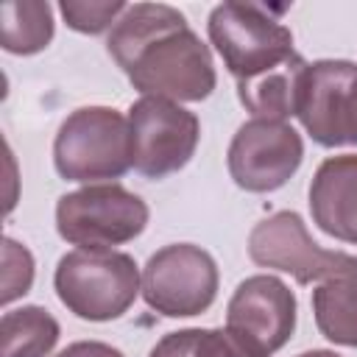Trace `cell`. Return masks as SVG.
<instances>
[{
	"label": "cell",
	"instance_id": "cell-6",
	"mask_svg": "<svg viewBox=\"0 0 357 357\" xmlns=\"http://www.w3.org/2000/svg\"><path fill=\"white\" fill-rule=\"evenodd\" d=\"M218 262L192 243H170L148 257L142 268V298L165 318H192L218 298Z\"/></svg>",
	"mask_w": 357,
	"mask_h": 357
},
{
	"label": "cell",
	"instance_id": "cell-11",
	"mask_svg": "<svg viewBox=\"0 0 357 357\" xmlns=\"http://www.w3.org/2000/svg\"><path fill=\"white\" fill-rule=\"evenodd\" d=\"M296 315V293L273 273L243 279L226 304V326L245 335L268 354L279 351L293 337Z\"/></svg>",
	"mask_w": 357,
	"mask_h": 357
},
{
	"label": "cell",
	"instance_id": "cell-22",
	"mask_svg": "<svg viewBox=\"0 0 357 357\" xmlns=\"http://www.w3.org/2000/svg\"><path fill=\"white\" fill-rule=\"evenodd\" d=\"M343 276H349V279H357V254H351V259H349V268H346V273Z\"/></svg>",
	"mask_w": 357,
	"mask_h": 357
},
{
	"label": "cell",
	"instance_id": "cell-17",
	"mask_svg": "<svg viewBox=\"0 0 357 357\" xmlns=\"http://www.w3.org/2000/svg\"><path fill=\"white\" fill-rule=\"evenodd\" d=\"M3 357H47L61 335L59 321L39 304L6 310L0 318Z\"/></svg>",
	"mask_w": 357,
	"mask_h": 357
},
{
	"label": "cell",
	"instance_id": "cell-20",
	"mask_svg": "<svg viewBox=\"0 0 357 357\" xmlns=\"http://www.w3.org/2000/svg\"><path fill=\"white\" fill-rule=\"evenodd\" d=\"M56 357H126V354L103 340H75L67 349H61Z\"/></svg>",
	"mask_w": 357,
	"mask_h": 357
},
{
	"label": "cell",
	"instance_id": "cell-18",
	"mask_svg": "<svg viewBox=\"0 0 357 357\" xmlns=\"http://www.w3.org/2000/svg\"><path fill=\"white\" fill-rule=\"evenodd\" d=\"M126 8L128 3L123 0H61L59 3V11L67 28L78 33H89V36L112 31Z\"/></svg>",
	"mask_w": 357,
	"mask_h": 357
},
{
	"label": "cell",
	"instance_id": "cell-5",
	"mask_svg": "<svg viewBox=\"0 0 357 357\" xmlns=\"http://www.w3.org/2000/svg\"><path fill=\"white\" fill-rule=\"evenodd\" d=\"M148 204L123 184H86L56 201V231L61 240L89 251L131 243L148 226Z\"/></svg>",
	"mask_w": 357,
	"mask_h": 357
},
{
	"label": "cell",
	"instance_id": "cell-8",
	"mask_svg": "<svg viewBox=\"0 0 357 357\" xmlns=\"http://www.w3.org/2000/svg\"><path fill=\"white\" fill-rule=\"evenodd\" d=\"M248 257L259 268L290 273L298 284L326 282L346 273L351 254L321 248L304 218L293 209H282L259 220L248 234Z\"/></svg>",
	"mask_w": 357,
	"mask_h": 357
},
{
	"label": "cell",
	"instance_id": "cell-2",
	"mask_svg": "<svg viewBox=\"0 0 357 357\" xmlns=\"http://www.w3.org/2000/svg\"><path fill=\"white\" fill-rule=\"evenodd\" d=\"M59 301L81 321H114L131 310L142 293V276L126 251H67L53 271Z\"/></svg>",
	"mask_w": 357,
	"mask_h": 357
},
{
	"label": "cell",
	"instance_id": "cell-16",
	"mask_svg": "<svg viewBox=\"0 0 357 357\" xmlns=\"http://www.w3.org/2000/svg\"><path fill=\"white\" fill-rule=\"evenodd\" d=\"M53 6L42 0H14L0 6V42L6 53L33 56L53 42Z\"/></svg>",
	"mask_w": 357,
	"mask_h": 357
},
{
	"label": "cell",
	"instance_id": "cell-15",
	"mask_svg": "<svg viewBox=\"0 0 357 357\" xmlns=\"http://www.w3.org/2000/svg\"><path fill=\"white\" fill-rule=\"evenodd\" d=\"M148 357H271L245 335L223 326V329H178L167 332Z\"/></svg>",
	"mask_w": 357,
	"mask_h": 357
},
{
	"label": "cell",
	"instance_id": "cell-13",
	"mask_svg": "<svg viewBox=\"0 0 357 357\" xmlns=\"http://www.w3.org/2000/svg\"><path fill=\"white\" fill-rule=\"evenodd\" d=\"M307 67H310V61L301 53H296L287 64H282L259 78L237 84V98L245 106V112H251V117L287 123V117H296Z\"/></svg>",
	"mask_w": 357,
	"mask_h": 357
},
{
	"label": "cell",
	"instance_id": "cell-21",
	"mask_svg": "<svg viewBox=\"0 0 357 357\" xmlns=\"http://www.w3.org/2000/svg\"><path fill=\"white\" fill-rule=\"evenodd\" d=\"M296 357H343V354H337V351H332V349H310V351H301V354H296Z\"/></svg>",
	"mask_w": 357,
	"mask_h": 357
},
{
	"label": "cell",
	"instance_id": "cell-19",
	"mask_svg": "<svg viewBox=\"0 0 357 357\" xmlns=\"http://www.w3.org/2000/svg\"><path fill=\"white\" fill-rule=\"evenodd\" d=\"M33 284V254L6 237L3 240V307H8L11 301L22 298Z\"/></svg>",
	"mask_w": 357,
	"mask_h": 357
},
{
	"label": "cell",
	"instance_id": "cell-1",
	"mask_svg": "<svg viewBox=\"0 0 357 357\" xmlns=\"http://www.w3.org/2000/svg\"><path fill=\"white\" fill-rule=\"evenodd\" d=\"M106 50L142 98L198 103L218 86L209 45L167 3H134L106 36Z\"/></svg>",
	"mask_w": 357,
	"mask_h": 357
},
{
	"label": "cell",
	"instance_id": "cell-3",
	"mask_svg": "<svg viewBox=\"0 0 357 357\" xmlns=\"http://www.w3.org/2000/svg\"><path fill=\"white\" fill-rule=\"evenodd\" d=\"M53 165L64 181L112 184L131 170L128 117L112 106L70 112L53 139Z\"/></svg>",
	"mask_w": 357,
	"mask_h": 357
},
{
	"label": "cell",
	"instance_id": "cell-12",
	"mask_svg": "<svg viewBox=\"0 0 357 357\" xmlns=\"http://www.w3.org/2000/svg\"><path fill=\"white\" fill-rule=\"evenodd\" d=\"M312 223L349 245H357V153L329 156L310 181Z\"/></svg>",
	"mask_w": 357,
	"mask_h": 357
},
{
	"label": "cell",
	"instance_id": "cell-10",
	"mask_svg": "<svg viewBox=\"0 0 357 357\" xmlns=\"http://www.w3.org/2000/svg\"><path fill=\"white\" fill-rule=\"evenodd\" d=\"M296 117L321 148L357 145V64L349 59L312 61Z\"/></svg>",
	"mask_w": 357,
	"mask_h": 357
},
{
	"label": "cell",
	"instance_id": "cell-14",
	"mask_svg": "<svg viewBox=\"0 0 357 357\" xmlns=\"http://www.w3.org/2000/svg\"><path fill=\"white\" fill-rule=\"evenodd\" d=\"M312 318L329 343L357 349V279L318 282L312 290Z\"/></svg>",
	"mask_w": 357,
	"mask_h": 357
},
{
	"label": "cell",
	"instance_id": "cell-9",
	"mask_svg": "<svg viewBox=\"0 0 357 357\" xmlns=\"http://www.w3.org/2000/svg\"><path fill=\"white\" fill-rule=\"evenodd\" d=\"M301 162L304 139L282 120H245L226 151L229 176L245 192H273L284 187Z\"/></svg>",
	"mask_w": 357,
	"mask_h": 357
},
{
	"label": "cell",
	"instance_id": "cell-7",
	"mask_svg": "<svg viewBox=\"0 0 357 357\" xmlns=\"http://www.w3.org/2000/svg\"><path fill=\"white\" fill-rule=\"evenodd\" d=\"M131 167L145 178L178 173L198 148L201 123L195 112L165 98H139L128 109Z\"/></svg>",
	"mask_w": 357,
	"mask_h": 357
},
{
	"label": "cell",
	"instance_id": "cell-4",
	"mask_svg": "<svg viewBox=\"0 0 357 357\" xmlns=\"http://www.w3.org/2000/svg\"><path fill=\"white\" fill-rule=\"evenodd\" d=\"M206 33L234 84L259 78L296 56L293 31L271 6L220 3L209 11Z\"/></svg>",
	"mask_w": 357,
	"mask_h": 357
}]
</instances>
